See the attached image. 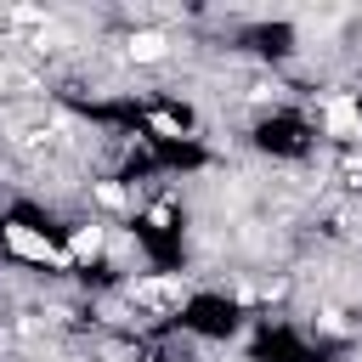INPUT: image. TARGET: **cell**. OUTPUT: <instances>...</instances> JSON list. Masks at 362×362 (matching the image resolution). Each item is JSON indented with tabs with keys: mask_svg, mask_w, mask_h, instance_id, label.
<instances>
[{
	"mask_svg": "<svg viewBox=\"0 0 362 362\" xmlns=\"http://www.w3.org/2000/svg\"><path fill=\"white\" fill-rule=\"evenodd\" d=\"M6 243L23 255V260H51V266H68V249H51L40 232H28V226H6Z\"/></svg>",
	"mask_w": 362,
	"mask_h": 362,
	"instance_id": "obj_1",
	"label": "cell"
},
{
	"mask_svg": "<svg viewBox=\"0 0 362 362\" xmlns=\"http://www.w3.org/2000/svg\"><path fill=\"white\" fill-rule=\"evenodd\" d=\"M322 119H328V130H334V136H356V124H362V107H356L351 96H339V102H328V113H322Z\"/></svg>",
	"mask_w": 362,
	"mask_h": 362,
	"instance_id": "obj_2",
	"label": "cell"
},
{
	"mask_svg": "<svg viewBox=\"0 0 362 362\" xmlns=\"http://www.w3.org/2000/svg\"><path fill=\"white\" fill-rule=\"evenodd\" d=\"M164 51H170V40H164L158 28H141V34H130V57H136V62H158Z\"/></svg>",
	"mask_w": 362,
	"mask_h": 362,
	"instance_id": "obj_3",
	"label": "cell"
},
{
	"mask_svg": "<svg viewBox=\"0 0 362 362\" xmlns=\"http://www.w3.org/2000/svg\"><path fill=\"white\" fill-rule=\"evenodd\" d=\"M102 243H107V232H102V226H79V232H74V243H68V260H96V255H102Z\"/></svg>",
	"mask_w": 362,
	"mask_h": 362,
	"instance_id": "obj_4",
	"label": "cell"
},
{
	"mask_svg": "<svg viewBox=\"0 0 362 362\" xmlns=\"http://www.w3.org/2000/svg\"><path fill=\"white\" fill-rule=\"evenodd\" d=\"M153 130H158V136H181V124H175L170 113H153Z\"/></svg>",
	"mask_w": 362,
	"mask_h": 362,
	"instance_id": "obj_5",
	"label": "cell"
},
{
	"mask_svg": "<svg viewBox=\"0 0 362 362\" xmlns=\"http://www.w3.org/2000/svg\"><path fill=\"white\" fill-rule=\"evenodd\" d=\"M96 198H102V204H113V209H119V204H124V192H119V187H113V181H102V187H96Z\"/></svg>",
	"mask_w": 362,
	"mask_h": 362,
	"instance_id": "obj_6",
	"label": "cell"
}]
</instances>
